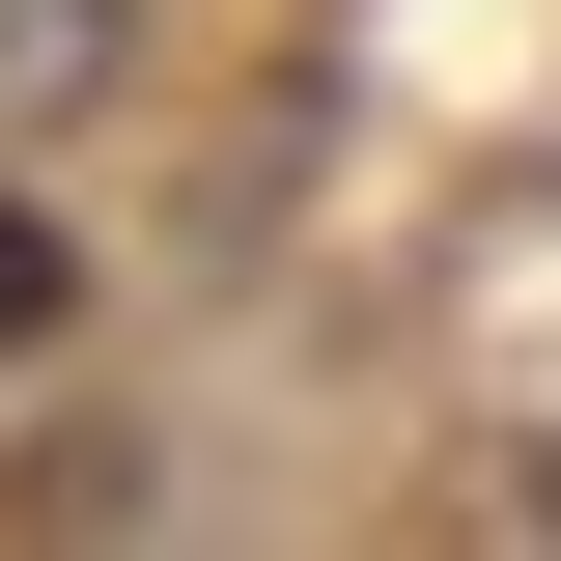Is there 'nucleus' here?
I'll return each mask as SVG.
<instances>
[{"instance_id":"obj_1","label":"nucleus","mask_w":561,"mask_h":561,"mask_svg":"<svg viewBox=\"0 0 561 561\" xmlns=\"http://www.w3.org/2000/svg\"><path fill=\"white\" fill-rule=\"evenodd\" d=\"M28 337H57V225L0 197V365H28Z\"/></svg>"},{"instance_id":"obj_2","label":"nucleus","mask_w":561,"mask_h":561,"mask_svg":"<svg viewBox=\"0 0 561 561\" xmlns=\"http://www.w3.org/2000/svg\"><path fill=\"white\" fill-rule=\"evenodd\" d=\"M84 28H113V0H0V84H84Z\"/></svg>"}]
</instances>
